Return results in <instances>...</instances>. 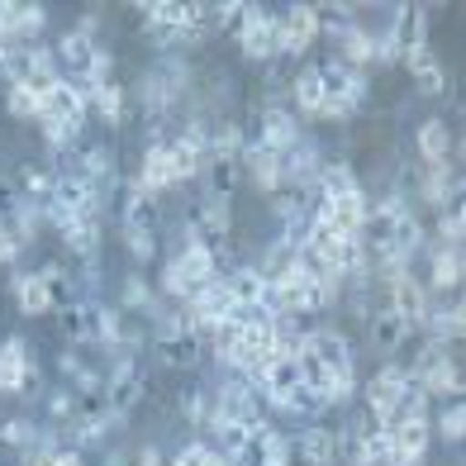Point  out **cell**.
Listing matches in <instances>:
<instances>
[{
  "mask_svg": "<svg viewBox=\"0 0 466 466\" xmlns=\"http://www.w3.org/2000/svg\"><path fill=\"white\" fill-rule=\"evenodd\" d=\"M233 38H238V53L248 62H277L281 57V44H277V10L267 5H243V19L238 29H233Z\"/></svg>",
  "mask_w": 466,
  "mask_h": 466,
  "instance_id": "obj_2",
  "label": "cell"
},
{
  "mask_svg": "<svg viewBox=\"0 0 466 466\" xmlns=\"http://www.w3.org/2000/svg\"><path fill=\"white\" fill-rule=\"evenodd\" d=\"M248 138H252V143H262V147H271L277 157H286L290 147L305 138V124H300V115H295L290 105H286V110H262V105H258V115H252V134H248Z\"/></svg>",
  "mask_w": 466,
  "mask_h": 466,
  "instance_id": "obj_6",
  "label": "cell"
},
{
  "mask_svg": "<svg viewBox=\"0 0 466 466\" xmlns=\"http://www.w3.org/2000/svg\"><path fill=\"white\" fill-rule=\"evenodd\" d=\"M357 190H362V181H357V167L352 162H324L314 196H319V200H343V196H357Z\"/></svg>",
  "mask_w": 466,
  "mask_h": 466,
  "instance_id": "obj_28",
  "label": "cell"
},
{
  "mask_svg": "<svg viewBox=\"0 0 466 466\" xmlns=\"http://www.w3.org/2000/svg\"><path fill=\"white\" fill-rule=\"evenodd\" d=\"M100 238H105V215H86L62 233V248L72 252V262H91L100 258Z\"/></svg>",
  "mask_w": 466,
  "mask_h": 466,
  "instance_id": "obj_22",
  "label": "cell"
},
{
  "mask_svg": "<svg viewBox=\"0 0 466 466\" xmlns=\"http://www.w3.org/2000/svg\"><path fill=\"white\" fill-rule=\"evenodd\" d=\"M414 386L410 380V367L405 362H386L371 380H362V414H371L376 423H390V414L400 410V400H405V390Z\"/></svg>",
  "mask_w": 466,
  "mask_h": 466,
  "instance_id": "obj_3",
  "label": "cell"
},
{
  "mask_svg": "<svg viewBox=\"0 0 466 466\" xmlns=\"http://www.w3.org/2000/svg\"><path fill=\"white\" fill-rule=\"evenodd\" d=\"M138 186L147 196H167V190H177V167H172V153H167V138L162 143H143V157H138Z\"/></svg>",
  "mask_w": 466,
  "mask_h": 466,
  "instance_id": "obj_13",
  "label": "cell"
},
{
  "mask_svg": "<svg viewBox=\"0 0 466 466\" xmlns=\"http://www.w3.org/2000/svg\"><path fill=\"white\" fill-rule=\"evenodd\" d=\"M243 147H248V129H243L238 119H224L219 115L215 119V134H209V147H205L209 162H238Z\"/></svg>",
  "mask_w": 466,
  "mask_h": 466,
  "instance_id": "obj_26",
  "label": "cell"
},
{
  "mask_svg": "<svg viewBox=\"0 0 466 466\" xmlns=\"http://www.w3.org/2000/svg\"><path fill=\"white\" fill-rule=\"evenodd\" d=\"M190 219H196V228H200L205 243H224L228 233H233V200H228V196H205L200 209H196Z\"/></svg>",
  "mask_w": 466,
  "mask_h": 466,
  "instance_id": "obj_20",
  "label": "cell"
},
{
  "mask_svg": "<svg viewBox=\"0 0 466 466\" xmlns=\"http://www.w3.org/2000/svg\"><path fill=\"white\" fill-rule=\"evenodd\" d=\"M38 433H44V429H38L34 419H5V423H0V442H5V448H19V452L34 448Z\"/></svg>",
  "mask_w": 466,
  "mask_h": 466,
  "instance_id": "obj_38",
  "label": "cell"
},
{
  "mask_svg": "<svg viewBox=\"0 0 466 466\" xmlns=\"http://www.w3.org/2000/svg\"><path fill=\"white\" fill-rule=\"evenodd\" d=\"M324 153H319V143H314L309 134L290 147V153L281 157V190H290V196H314V186H319V172H324Z\"/></svg>",
  "mask_w": 466,
  "mask_h": 466,
  "instance_id": "obj_5",
  "label": "cell"
},
{
  "mask_svg": "<svg viewBox=\"0 0 466 466\" xmlns=\"http://www.w3.org/2000/svg\"><path fill=\"white\" fill-rule=\"evenodd\" d=\"M53 466H86V452H76V448H57V452H53Z\"/></svg>",
  "mask_w": 466,
  "mask_h": 466,
  "instance_id": "obj_43",
  "label": "cell"
},
{
  "mask_svg": "<svg viewBox=\"0 0 466 466\" xmlns=\"http://www.w3.org/2000/svg\"><path fill=\"white\" fill-rule=\"evenodd\" d=\"M86 91L72 86V81H57V86H48L44 96H38V119H67V124H86ZM34 119V124H38Z\"/></svg>",
  "mask_w": 466,
  "mask_h": 466,
  "instance_id": "obj_14",
  "label": "cell"
},
{
  "mask_svg": "<svg viewBox=\"0 0 466 466\" xmlns=\"http://www.w3.org/2000/svg\"><path fill=\"white\" fill-rule=\"evenodd\" d=\"M119 238H124V248H129V258L134 262H153L157 258V228L153 224H138V219H129V224H119Z\"/></svg>",
  "mask_w": 466,
  "mask_h": 466,
  "instance_id": "obj_32",
  "label": "cell"
},
{
  "mask_svg": "<svg viewBox=\"0 0 466 466\" xmlns=\"http://www.w3.org/2000/svg\"><path fill=\"white\" fill-rule=\"evenodd\" d=\"M153 305H157V290L147 286L143 271H129V277L119 281V309L124 314H143V319H147V309H153Z\"/></svg>",
  "mask_w": 466,
  "mask_h": 466,
  "instance_id": "obj_31",
  "label": "cell"
},
{
  "mask_svg": "<svg viewBox=\"0 0 466 466\" xmlns=\"http://www.w3.org/2000/svg\"><path fill=\"white\" fill-rule=\"evenodd\" d=\"M86 110H91L100 124H110V129H119V124H124V110H129V91H124L119 81H105V86H91V91H86Z\"/></svg>",
  "mask_w": 466,
  "mask_h": 466,
  "instance_id": "obj_24",
  "label": "cell"
},
{
  "mask_svg": "<svg viewBox=\"0 0 466 466\" xmlns=\"http://www.w3.org/2000/svg\"><path fill=\"white\" fill-rule=\"evenodd\" d=\"M414 91H419V96H429V100L448 96V72H442V62H429L423 72H414Z\"/></svg>",
  "mask_w": 466,
  "mask_h": 466,
  "instance_id": "obj_40",
  "label": "cell"
},
{
  "mask_svg": "<svg viewBox=\"0 0 466 466\" xmlns=\"http://www.w3.org/2000/svg\"><path fill=\"white\" fill-rule=\"evenodd\" d=\"M419 333H429V338H438V343H461V333H466V309H461V300H448V305H438L433 300V309H429V319H423V329Z\"/></svg>",
  "mask_w": 466,
  "mask_h": 466,
  "instance_id": "obj_23",
  "label": "cell"
},
{
  "mask_svg": "<svg viewBox=\"0 0 466 466\" xmlns=\"http://www.w3.org/2000/svg\"><path fill=\"white\" fill-rule=\"evenodd\" d=\"M10 295H15V309L25 319H38V314H53V290L38 271H15L10 277Z\"/></svg>",
  "mask_w": 466,
  "mask_h": 466,
  "instance_id": "obj_17",
  "label": "cell"
},
{
  "mask_svg": "<svg viewBox=\"0 0 466 466\" xmlns=\"http://www.w3.org/2000/svg\"><path fill=\"white\" fill-rule=\"evenodd\" d=\"M100 25H105V19H100V10L91 5V10H81V15H76V25H72V29H76V34H86V38H96Z\"/></svg>",
  "mask_w": 466,
  "mask_h": 466,
  "instance_id": "obj_41",
  "label": "cell"
},
{
  "mask_svg": "<svg viewBox=\"0 0 466 466\" xmlns=\"http://www.w3.org/2000/svg\"><path fill=\"white\" fill-rule=\"evenodd\" d=\"M423 258H429V281H423V290L433 295V300H442V295H452L461 286V248H442V243H423Z\"/></svg>",
  "mask_w": 466,
  "mask_h": 466,
  "instance_id": "obj_11",
  "label": "cell"
},
{
  "mask_svg": "<svg viewBox=\"0 0 466 466\" xmlns=\"http://www.w3.org/2000/svg\"><path fill=\"white\" fill-rule=\"evenodd\" d=\"M76 414H81V400H76V395H72L67 386H57V390L48 395V419H53V423H62V429H67V423H72Z\"/></svg>",
  "mask_w": 466,
  "mask_h": 466,
  "instance_id": "obj_39",
  "label": "cell"
},
{
  "mask_svg": "<svg viewBox=\"0 0 466 466\" xmlns=\"http://www.w3.org/2000/svg\"><path fill=\"white\" fill-rule=\"evenodd\" d=\"M181 419L190 423V429L205 433V419H209V386H190L181 390Z\"/></svg>",
  "mask_w": 466,
  "mask_h": 466,
  "instance_id": "obj_37",
  "label": "cell"
},
{
  "mask_svg": "<svg viewBox=\"0 0 466 466\" xmlns=\"http://www.w3.org/2000/svg\"><path fill=\"white\" fill-rule=\"evenodd\" d=\"M367 338H371V348H376L380 357H395V352L414 338V329L400 319L390 305H380V309H371V319H367Z\"/></svg>",
  "mask_w": 466,
  "mask_h": 466,
  "instance_id": "obj_15",
  "label": "cell"
},
{
  "mask_svg": "<svg viewBox=\"0 0 466 466\" xmlns=\"http://www.w3.org/2000/svg\"><path fill=\"white\" fill-rule=\"evenodd\" d=\"M177 271H181V277H186V286H190V295H196L205 281H215L219 277V262H215V243H181L177 248Z\"/></svg>",
  "mask_w": 466,
  "mask_h": 466,
  "instance_id": "obj_16",
  "label": "cell"
},
{
  "mask_svg": "<svg viewBox=\"0 0 466 466\" xmlns=\"http://www.w3.org/2000/svg\"><path fill=\"white\" fill-rule=\"evenodd\" d=\"M419 205H429V209H448L461 200V172L452 162H438V167H423L419 172V186H414V196Z\"/></svg>",
  "mask_w": 466,
  "mask_h": 466,
  "instance_id": "obj_8",
  "label": "cell"
},
{
  "mask_svg": "<svg viewBox=\"0 0 466 466\" xmlns=\"http://www.w3.org/2000/svg\"><path fill=\"white\" fill-rule=\"evenodd\" d=\"M105 410L115 419H129L138 410V400H147V371L138 367V357L115 352V367L105 371Z\"/></svg>",
  "mask_w": 466,
  "mask_h": 466,
  "instance_id": "obj_1",
  "label": "cell"
},
{
  "mask_svg": "<svg viewBox=\"0 0 466 466\" xmlns=\"http://www.w3.org/2000/svg\"><path fill=\"white\" fill-rule=\"evenodd\" d=\"M29 390H38V362H34V352H29L25 338L10 333L5 343H0V395L19 400Z\"/></svg>",
  "mask_w": 466,
  "mask_h": 466,
  "instance_id": "obj_4",
  "label": "cell"
},
{
  "mask_svg": "<svg viewBox=\"0 0 466 466\" xmlns=\"http://www.w3.org/2000/svg\"><path fill=\"white\" fill-rule=\"evenodd\" d=\"M452 124L448 119H423L414 129V153L423 157V167H438V162H452Z\"/></svg>",
  "mask_w": 466,
  "mask_h": 466,
  "instance_id": "obj_19",
  "label": "cell"
},
{
  "mask_svg": "<svg viewBox=\"0 0 466 466\" xmlns=\"http://www.w3.org/2000/svg\"><path fill=\"white\" fill-rule=\"evenodd\" d=\"M81 367H86V362H81L76 352H62V357H57V371H62V380H72V376H76Z\"/></svg>",
  "mask_w": 466,
  "mask_h": 466,
  "instance_id": "obj_42",
  "label": "cell"
},
{
  "mask_svg": "<svg viewBox=\"0 0 466 466\" xmlns=\"http://www.w3.org/2000/svg\"><path fill=\"white\" fill-rule=\"evenodd\" d=\"M238 172H243V181L258 190V196H277L281 190V157L271 153V147L252 143V138H248L243 157H238Z\"/></svg>",
  "mask_w": 466,
  "mask_h": 466,
  "instance_id": "obj_10",
  "label": "cell"
},
{
  "mask_svg": "<svg viewBox=\"0 0 466 466\" xmlns=\"http://www.w3.org/2000/svg\"><path fill=\"white\" fill-rule=\"evenodd\" d=\"M461 238H466V209H461V200H457V205H448V209H438V233H433V243L461 248Z\"/></svg>",
  "mask_w": 466,
  "mask_h": 466,
  "instance_id": "obj_35",
  "label": "cell"
},
{
  "mask_svg": "<svg viewBox=\"0 0 466 466\" xmlns=\"http://www.w3.org/2000/svg\"><path fill=\"white\" fill-rule=\"evenodd\" d=\"M15 186H19V200L44 205V200L53 196V167H44V162H25V167H15Z\"/></svg>",
  "mask_w": 466,
  "mask_h": 466,
  "instance_id": "obj_30",
  "label": "cell"
},
{
  "mask_svg": "<svg viewBox=\"0 0 466 466\" xmlns=\"http://www.w3.org/2000/svg\"><path fill=\"white\" fill-rule=\"evenodd\" d=\"M414 386L429 395V400H442V405H448V400H461V367L452 362H438V367H429V371H419L414 376Z\"/></svg>",
  "mask_w": 466,
  "mask_h": 466,
  "instance_id": "obj_25",
  "label": "cell"
},
{
  "mask_svg": "<svg viewBox=\"0 0 466 466\" xmlns=\"http://www.w3.org/2000/svg\"><path fill=\"white\" fill-rule=\"evenodd\" d=\"M0 105H5V115H10V119H19V124H34V119H38V96L25 86V81H15V86H5Z\"/></svg>",
  "mask_w": 466,
  "mask_h": 466,
  "instance_id": "obj_34",
  "label": "cell"
},
{
  "mask_svg": "<svg viewBox=\"0 0 466 466\" xmlns=\"http://www.w3.org/2000/svg\"><path fill=\"white\" fill-rule=\"evenodd\" d=\"M319 38V5H286L277 15V44L281 57H305Z\"/></svg>",
  "mask_w": 466,
  "mask_h": 466,
  "instance_id": "obj_7",
  "label": "cell"
},
{
  "mask_svg": "<svg viewBox=\"0 0 466 466\" xmlns=\"http://www.w3.org/2000/svg\"><path fill=\"white\" fill-rule=\"evenodd\" d=\"M53 53H57L62 81L81 86V81H86V72H91V62H96V53H100V44H96V38H86V34H76V29H62L57 44H53Z\"/></svg>",
  "mask_w": 466,
  "mask_h": 466,
  "instance_id": "obj_9",
  "label": "cell"
},
{
  "mask_svg": "<svg viewBox=\"0 0 466 466\" xmlns=\"http://www.w3.org/2000/svg\"><path fill=\"white\" fill-rule=\"evenodd\" d=\"M5 228L15 233V243H19V248L38 243V233H44V205H34V200H15V205L5 209Z\"/></svg>",
  "mask_w": 466,
  "mask_h": 466,
  "instance_id": "obj_27",
  "label": "cell"
},
{
  "mask_svg": "<svg viewBox=\"0 0 466 466\" xmlns=\"http://www.w3.org/2000/svg\"><path fill=\"white\" fill-rule=\"evenodd\" d=\"M333 57H343L348 67H362V72H371L376 67V34L357 19V25H348L343 34L333 38Z\"/></svg>",
  "mask_w": 466,
  "mask_h": 466,
  "instance_id": "obj_18",
  "label": "cell"
},
{
  "mask_svg": "<svg viewBox=\"0 0 466 466\" xmlns=\"http://www.w3.org/2000/svg\"><path fill=\"white\" fill-rule=\"evenodd\" d=\"M48 29V5H25V0H19V48H34L38 44V34Z\"/></svg>",
  "mask_w": 466,
  "mask_h": 466,
  "instance_id": "obj_36",
  "label": "cell"
},
{
  "mask_svg": "<svg viewBox=\"0 0 466 466\" xmlns=\"http://www.w3.org/2000/svg\"><path fill=\"white\" fill-rule=\"evenodd\" d=\"M224 286L233 290V305H258L262 300V290H267V277L252 262H233L224 271Z\"/></svg>",
  "mask_w": 466,
  "mask_h": 466,
  "instance_id": "obj_29",
  "label": "cell"
},
{
  "mask_svg": "<svg viewBox=\"0 0 466 466\" xmlns=\"http://www.w3.org/2000/svg\"><path fill=\"white\" fill-rule=\"evenodd\" d=\"M57 81H62V67H57L53 44H34V48H25V86H29L34 96H44L48 86H57Z\"/></svg>",
  "mask_w": 466,
  "mask_h": 466,
  "instance_id": "obj_21",
  "label": "cell"
},
{
  "mask_svg": "<svg viewBox=\"0 0 466 466\" xmlns=\"http://www.w3.org/2000/svg\"><path fill=\"white\" fill-rule=\"evenodd\" d=\"M319 362L329 367V376L333 371H352L357 367V348H352V338L338 329V324H319V329H309V343H305Z\"/></svg>",
  "mask_w": 466,
  "mask_h": 466,
  "instance_id": "obj_12",
  "label": "cell"
},
{
  "mask_svg": "<svg viewBox=\"0 0 466 466\" xmlns=\"http://www.w3.org/2000/svg\"><path fill=\"white\" fill-rule=\"evenodd\" d=\"M433 433H438L442 442H448V448H457V442L466 438V405H461V400H448V405L438 410Z\"/></svg>",
  "mask_w": 466,
  "mask_h": 466,
  "instance_id": "obj_33",
  "label": "cell"
}]
</instances>
